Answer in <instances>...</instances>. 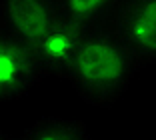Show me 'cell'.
<instances>
[{"instance_id": "6da1fadb", "label": "cell", "mask_w": 156, "mask_h": 140, "mask_svg": "<svg viewBox=\"0 0 156 140\" xmlns=\"http://www.w3.org/2000/svg\"><path fill=\"white\" fill-rule=\"evenodd\" d=\"M140 68L116 32L100 26L84 32L66 80L86 104L112 108L122 100Z\"/></svg>"}, {"instance_id": "7a4b0ae2", "label": "cell", "mask_w": 156, "mask_h": 140, "mask_svg": "<svg viewBox=\"0 0 156 140\" xmlns=\"http://www.w3.org/2000/svg\"><path fill=\"white\" fill-rule=\"evenodd\" d=\"M62 20L60 0H0L2 32L36 48Z\"/></svg>"}, {"instance_id": "3957f363", "label": "cell", "mask_w": 156, "mask_h": 140, "mask_svg": "<svg viewBox=\"0 0 156 140\" xmlns=\"http://www.w3.org/2000/svg\"><path fill=\"white\" fill-rule=\"evenodd\" d=\"M110 28L140 66L156 64V0H120Z\"/></svg>"}, {"instance_id": "277c9868", "label": "cell", "mask_w": 156, "mask_h": 140, "mask_svg": "<svg viewBox=\"0 0 156 140\" xmlns=\"http://www.w3.org/2000/svg\"><path fill=\"white\" fill-rule=\"evenodd\" d=\"M46 78L36 50L0 32V102L20 100Z\"/></svg>"}, {"instance_id": "5b68a950", "label": "cell", "mask_w": 156, "mask_h": 140, "mask_svg": "<svg viewBox=\"0 0 156 140\" xmlns=\"http://www.w3.org/2000/svg\"><path fill=\"white\" fill-rule=\"evenodd\" d=\"M82 28L66 22L64 18L58 22V26L36 46V56L46 76L66 78L70 66L74 62V56L78 52V46L84 36Z\"/></svg>"}, {"instance_id": "8992f818", "label": "cell", "mask_w": 156, "mask_h": 140, "mask_svg": "<svg viewBox=\"0 0 156 140\" xmlns=\"http://www.w3.org/2000/svg\"><path fill=\"white\" fill-rule=\"evenodd\" d=\"M120 0H60L62 18L82 30L110 26Z\"/></svg>"}, {"instance_id": "52a82bcc", "label": "cell", "mask_w": 156, "mask_h": 140, "mask_svg": "<svg viewBox=\"0 0 156 140\" xmlns=\"http://www.w3.org/2000/svg\"><path fill=\"white\" fill-rule=\"evenodd\" d=\"M18 140H92V136L82 120L46 116L30 124Z\"/></svg>"}, {"instance_id": "ba28073f", "label": "cell", "mask_w": 156, "mask_h": 140, "mask_svg": "<svg viewBox=\"0 0 156 140\" xmlns=\"http://www.w3.org/2000/svg\"><path fill=\"white\" fill-rule=\"evenodd\" d=\"M0 140H18V138H14V136H10L6 130H2V128H0Z\"/></svg>"}, {"instance_id": "9c48e42d", "label": "cell", "mask_w": 156, "mask_h": 140, "mask_svg": "<svg viewBox=\"0 0 156 140\" xmlns=\"http://www.w3.org/2000/svg\"><path fill=\"white\" fill-rule=\"evenodd\" d=\"M0 32H2V24H0Z\"/></svg>"}]
</instances>
